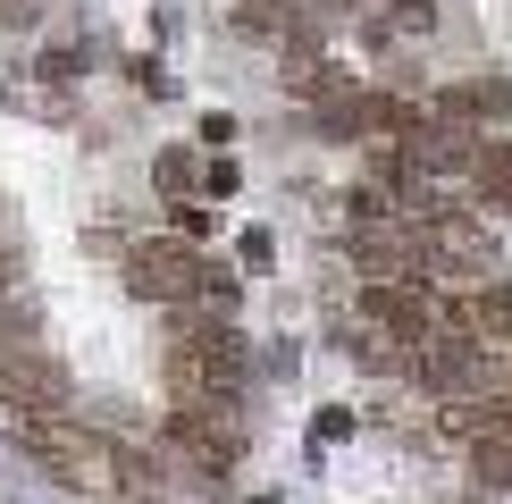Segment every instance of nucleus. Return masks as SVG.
<instances>
[{
  "label": "nucleus",
  "instance_id": "nucleus-1",
  "mask_svg": "<svg viewBox=\"0 0 512 504\" xmlns=\"http://www.w3.org/2000/svg\"><path fill=\"white\" fill-rule=\"evenodd\" d=\"M160 362H168V387H177V404H227V395L244 387V336L227 328L219 311L185 303L177 320H168Z\"/></svg>",
  "mask_w": 512,
  "mask_h": 504
},
{
  "label": "nucleus",
  "instance_id": "nucleus-2",
  "mask_svg": "<svg viewBox=\"0 0 512 504\" xmlns=\"http://www.w3.org/2000/svg\"><path fill=\"white\" fill-rule=\"evenodd\" d=\"M126 286L143 294V303H202V311H219V303H236V278L227 269H210L194 244H177V236H143V244H126Z\"/></svg>",
  "mask_w": 512,
  "mask_h": 504
},
{
  "label": "nucleus",
  "instance_id": "nucleus-3",
  "mask_svg": "<svg viewBox=\"0 0 512 504\" xmlns=\"http://www.w3.org/2000/svg\"><path fill=\"white\" fill-rule=\"evenodd\" d=\"M17 446H26L51 479H68V488H93V496H118V446L101 429H84V420H68V412H34V420H17Z\"/></svg>",
  "mask_w": 512,
  "mask_h": 504
},
{
  "label": "nucleus",
  "instance_id": "nucleus-4",
  "mask_svg": "<svg viewBox=\"0 0 512 504\" xmlns=\"http://www.w3.org/2000/svg\"><path fill=\"white\" fill-rule=\"evenodd\" d=\"M361 320H370V336H395V345L412 353L420 336L445 328V303L429 294V278H370V294H361Z\"/></svg>",
  "mask_w": 512,
  "mask_h": 504
},
{
  "label": "nucleus",
  "instance_id": "nucleus-5",
  "mask_svg": "<svg viewBox=\"0 0 512 504\" xmlns=\"http://www.w3.org/2000/svg\"><path fill=\"white\" fill-rule=\"evenodd\" d=\"M68 404V370L51 362V353H26V345H0V429H17V420L34 412H59Z\"/></svg>",
  "mask_w": 512,
  "mask_h": 504
},
{
  "label": "nucleus",
  "instance_id": "nucleus-6",
  "mask_svg": "<svg viewBox=\"0 0 512 504\" xmlns=\"http://www.w3.org/2000/svg\"><path fill=\"white\" fill-rule=\"evenodd\" d=\"M168 437H177L202 471H219V479L244 462V429H236V412H227V404H168Z\"/></svg>",
  "mask_w": 512,
  "mask_h": 504
},
{
  "label": "nucleus",
  "instance_id": "nucleus-7",
  "mask_svg": "<svg viewBox=\"0 0 512 504\" xmlns=\"http://www.w3.org/2000/svg\"><path fill=\"white\" fill-rule=\"evenodd\" d=\"M412 370H420V387H437V395H471V387H487V345H471L462 328H437V336L412 345Z\"/></svg>",
  "mask_w": 512,
  "mask_h": 504
},
{
  "label": "nucleus",
  "instance_id": "nucleus-8",
  "mask_svg": "<svg viewBox=\"0 0 512 504\" xmlns=\"http://www.w3.org/2000/svg\"><path fill=\"white\" fill-rule=\"evenodd\" d=\"M445 328H462V336L487 345V353H512V286H496V278L462 286L454 303H445Z\"/></svg>",
  "mask_w": 512,
  "mask_h": 504
},
{
  "label": "nucleus",
  "instance_id": "nucleus-9",
  "mask_svg": "<svg viewBox=\"0 0 512 504\" xmlns=\"http://www.w3.org/2000/svg\"><path fill=\"white\" fill-rule=\"evenodd\" d=\"M437 118H454V126H512V76H471V84H454V93L437 101Z\"/></svg>",
  "mask_w": 512,
  "mask_h": 504
},
{
  "label": "nucleus",
  "instance_id": "nucleus-10",
  "mask_svg": "<svg viewBox=\"0 0 512 504\" xmlns=\"http://www.w3.org/2000/svg\"><path fill=\"white\" fill-rule=\"evenodd\" d=\"M471 185H479L496 210H512V135H487L479 152H471Z\"/></svg>",
  "mask_w": 512,
  "mask_h": 504
},
{
  "label": "nucleus",
  "instance_id": "nucleus-11",
  "mask_svg": "<svg viewBox=\"0 0 512 504\" xmlns=\"http://www.w3.org/2000/svg\"><path fill=\"white\" fill-rule=\"evenodd\" d=\"M152 177H160V194H185V185H194V160H185V152H160Z\"/></svg>",
  "mask_w": 512,
  "mask_h": 504
},
{
  "label": "nucleus",
  "instance_id": "nucleus-12",
  "mask_svg": "<svg viewBox=\"0 0 512 504\" xmlns=\"http://www.w3.org/2000/svg\"><path fill=\"white\" fill-rule=\"evenodd\" d=\"M42 17V0H0V26H34Z\"/></svg>",
  "mask_w": 512,
  "mask_h": 504
},
{
  "label": "nucleus",
  "instance_id": "nucleus-13",
  "mask_svg": "<svg viewBox=\"0 0 512 504\" xmlns=\"http://www.w3.org/2000/svg\"><path fill=\"white\" fill-rule=\"evenodd\" d=\"M0 294H17V252L0 244Z\"/></svg>",
  "mask_w": 512,
  "mask_h": 504
},
{
  "label": "nucleus",
  "instance_id": "nucleus-14",
  "mask_svg": "<svg viewBox=\"0 0 512 504\" xmlns=\"http://www.w3.org/2000/svg\"><path fill=\"white\" fill-rule=\"evenodd\" d=\"M0 345H9V336H0Z\"/></svg>",
  "mask_w": 512,
  "mask_h": 504
}]
</instances>
